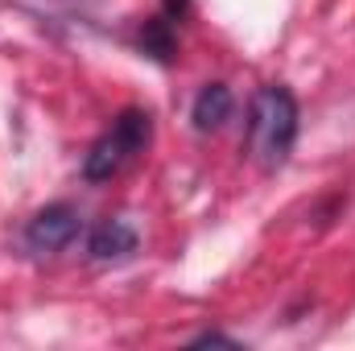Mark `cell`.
<instances>
[{
    "instance_id": "cell-7",
    "label": "cell",
    "mask_w": 355,
    "mask_h": 351,
    "mask_svg": "<svg viewBox=\"0 0 355 351\" xmlns=\"http://www.w3.org/2000/svg\"><path fill=\"white\" fill-rule=\"evenodd\" d=\"M162 8H166V17H170V21H178V17L190 8V0H162Z\"/></svg>"
},
{
    "instance_id": "cell-3",
    "label": "cell",
    "mask_w": 355,
    "mask_h": 351,
    "mask_svg": "<svg viewBox=\"0 0 355 351\" xmlns=\"http://www.w3.org/2000/svg\"><path fill=\"white\" fill-rule=\"evenodd\" d=\"M79 211L71 207V203H50V207H42L33 219H29V228H25V244L33 248V252H62L75 236H79Z\"/></svg>"
},
{
    "instance_id": "cell-1",
    "label": "cell",
    "mask_w": 355,
    "mask_h": 351,
    "mask_svg": "<svg viewBox=\"0 0 355 351\" xmlns=\"http://www.w3.org/2000/svg\"><path fill=\"white\" fill-rule=\"evenodd\" d=\"M293 141H297V99L285 87L268 83L252 95L244 145L261 170H277V166H285Z\"/></svg>"
},
{
    "instance_id": "cell-4",
    "label": "cell",
    "mask_w": 355,
    "mask_h": 351,
    "mask_svg": "<svg viewBox=\"0 0 355 351\" xmlns=\"http://www.w3.org/2000/svg\"><path fill=\"white\" fill-rule=\"evenodd\" d=\"M227 116H232V91L223 87V83H207V87L198 91L194 108H190L194 128L198 132H215V128H223Z\"/></svg>"
},
{
    "instance_id": "cell-6",
    "label": "cell",
    "mask_w": 355,
    "mask_h": 351,
    "mask_svg": "<svg viewBox=\"0 0 355 351\" xmlns=\"http://www.w3.org/2000/svg\"><path fill=\"white\" fill-rule=\"evenodd\" d=\"M174 21L166 17H157V21H145V33H141V46H145V54H153L157 62H170L174 58V29H170Z\"/></svg>"
},
{
    "instance_id": "cell-5",
    "label": "cell",
    "mask_w": 355,
    "mask_h": 351,
    "mask_svg": "<svg viewBox=\"0 0 355 351\" xmlns=\"http://www.w3.org/2000/svg\"><path fill=\"white\" fill-rule=\"evenodd\" d=\"M91 257L95 261H120L128 252H137V232L124 223V219H107L103 228L91 232Z\"/></svg>"
},
{
    "instance_id": "cell-2",
    "label": "cell",
    "mask_w": 355,
    "mask_h": 351,
    "mask_svg": "<svg viewBox=\"0 0 355 351\" xmlns=\"http://www.w3.org/2000/svg\"><path fill=\"white\" fill-rule=\"evenodd\" d=\"M149 141H153V116H149L145 108H124V112L112 120V128L91 145L87 162H83V178H87V182H107V178H116L128 162H137V157L149 149Z\"/></svg>"
}]
</instances>
